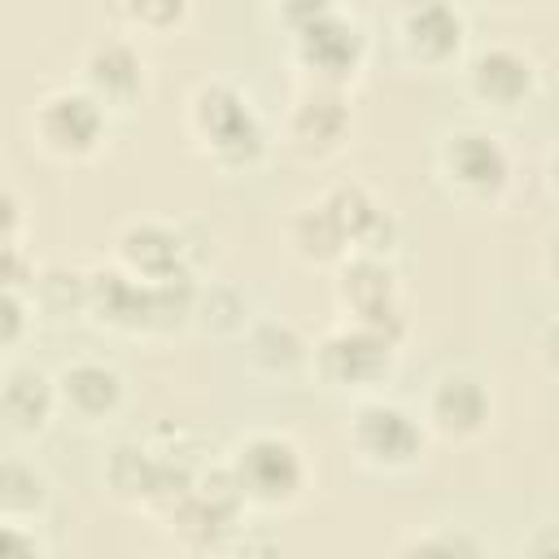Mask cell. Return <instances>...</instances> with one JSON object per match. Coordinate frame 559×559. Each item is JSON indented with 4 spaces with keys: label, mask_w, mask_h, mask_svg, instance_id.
I'll return each instance as SVG.
<instances>
[{
    "label": "cell",
    "mask_w": 559,
    "mask_h": 559,
    "mask_svg": "<svg viewBox=\"0 0 559 559\" xmlns=\"http://www.w3.org/2000/svg\"><path fill=\"white\" fill-rule=\"evenodd\" d=\"M397 550H402V555H406V550H419V555H424V550H445V555H459V550H463V555H476L480 542H476V537H463V533H432V537H411V542H402Z\"/></svg>",
    "instance_id": "obj_24"
},
{
    "label": "cell",
    "mask_w": 559,
    "mask_h": 559,
    "mask_svg": "<svg viewBox=\"0 0 559 559\" xmlns=\"http://www.w3.org/2000/svg\"><path fill=\"white\" fill-rule=\"evenodd\" d=\"M48 507V476L9 454L4 467H0V524H35Z\"/></svg>",
    "instance_id": "obj_20"
},
{
    "label": "cell",
    "mask_w": 559,
    "mask_h": 559,
    "mask_svg": "<svg viewBox=\"0 0 559 559\" xmlns=\"http://www.w3.org/2000/svg\"><path fill=\"white\" fill-rule=\"evenodd\" d=\"M349 131H354V114H349L345 92H336V87H306V83L293 96V105L284 114V127H280L288 153H297L301 162L336 157L345 148Z\"/></svg>",
    "instance_id": "obj_10"
},
{
    "label": "cell",
    "mask_w": 559,
    "mask_h": 559,
    "mask_svg": "<svg viewBox=\"0 0 559 559\" xmlns=\"http://www.w3.org/2000/svg\"><path fill=\"white\" fill-rule=\"evenodd\" d=\"M183 122H188V135H192L197 153L210 166H218L223 175L258 170L262 157H266V148H271V131H266L262 114L227 79H201L188 92Z\"/></svg>",
    "instance_id": "obj_1"
},
{
    "label": "cell",
    "mask_w": 559,
    "mask_h": 559,
    "mask_svg": "<svg viewBox=\"0 0 559 559\" xmlns=\"http://www.w3.org/2000/svg\"><path fill=\"white\" fill-rule=\"evenodd\" d=\"M288 249L306 262V266H341L354 249H349V236L341 227V218L332 214V205L319 197L310 205H301L293 218H288Z\"/></svg>",
    "instance_id": "obj_19"
},
{
    "label": "cell",
    "mask_w": 559,
    "mask_h": 559,
    "mask_svg": "<svg viewBox=\"0 0 559 559\" xmlns=\"http://www.w3.org/2000/svg\"><path fill=\"white\" fill-rule=\"evenodd\" d=\"M227 472L249 507L258 511H293L306 498L310 463L288 432H249L231 445Z\"/></svg>",
    "instance_id": "obj_2"
},
{
    "label": "cell",
    "mask_w": 559,
    "mask_h": 559,
    "mask_svg": "<svg viewBox=\"0 0 559 559\" xmlns=\"http://www.w3.org/2000/svg\"><path fill=\"white\" fill-rule=\"evenodd\" d=\"M537 354H542V362H546V371H550V376H559V319L542 328V341H537Z\"/></svg>",
    "instance_id": "obj_26"
},
{
    "label": "cell",
    "mask_w": 559,
    "mask_h": 559,
    "mask_svg": "<svg viewBox=\"0 0 559 559\" xmlns=\"http://www.w3.org/2000/svg\"><path fill=\"white\" fill-rule=\"evenodd\" d=\"M489 419H493V397L485 380H476L472 371H441L432 380L424 397V424L432 437L450 445H467L489 432Z\"/></svg>",
    "instance_id": "obj_12"
},
{
    "label": "cell",
    "mask_w": 559,
    "mask_h": 559,
    "mask_svg": "<svg viewBox=\"0 0 559 559\" xmlns=\"http://www.w3.org/2000/svg\"><path fill=\"white\" fill-rule=\"evenodd\" d=\"M485 4H493V9H520V4H528V0H485Z\"/></svg>",
    "instance_id": "obj_29"
},
{
    "label": "cell",
    "mask_w": 559,
    "mask_h": 559,
    "mask_svg": "<svg viewBox=\"0 0 559 559\" xmlns=\"http://www.w3.org/2000/svg\"><path fill=\"white\" fill-rule=\"evenodd\" d=\"M332 293H336V306H341V314L349 323L380 328V332H389L397 341L406 336L402 284H397V271L389 266V258H380V253H349L336 266Z\"/></svg>",
    "instance_id": "obj_8"
},
{
    "label": "cell",
    "mask_w": 559,
    "mask_h": 559,
    "mask_svg": "<svg viewBox=\"0 0 559 559\" xmlns=\"http://www.w3.org/2000/svg\"><path fill=\"white\" fill-rule=\"evenodd\" d=\"M393 35H397V52L406 66H415L424 74H441L463 61L467 17L450 0H411L397 13Z\"/></svg>",
    "instance_id": "obj_9"
},
{
    "label": "cell",
    "mask_w": 559,
    "mask_h": 559,
    "mask_svg": "<svg viewBox=\"0 0 559 559\" xmlns=\"http://www.w3.org/2000/svg\"><path fill=\"white\" fill-rule=\"evenodd\" d=\"M367 31L349 13H323L297 31H288V61L306 87H336L349 92L367 66Z\"/></svg>",
    "instance_id": "obj_4"
},
{
    "label": "cell",
    "mask_w": 559,
    "mask_h": 559,
    "mask_svg": "<svg viewBox=\"0 0 559 559\" xmlns=\"http://www.w3.org/2000/svg\"><path fill=\"white\" fill-rule=\"evenodd\" d=\"M546 192L559 201V148L546 157Z\"/></svg>",
    "instance_id": "obj_28"
},
{
    "label": "cell",
    "mask_w": 559,
    "mask_h": 559,
    "mask_svg": "<svg viewBox=\"0 0 559 559\" xmlns=\"http://www.w3.org/2000/svg\"><path fill=\"white\" fill-rule=\"evenodd\" d=\"M323 201H328L332 214L341 218V227H345L354 253H380V258L393 253V245H397V223H393V214L371 197V188H362V183L349 179V183L328 188Z\"/></svg>",
    "instance_id": "obj_17"
},
{
    "label": "cell",
    "mask_w": 559,
    "mask_h": 559,
    "mask_svg": "<svg viewBox=\"0 0 559 559\" xmlns=\"http://www.w3.org/2000/svg\"><path fill=\"white\" fill-rule=\"evenodd\" d=\"M397 336L367 328V323H336L328 336L314 341V376L332 389H354V393H371L380 389L393 367H397Z\"/></svg>",
    "instance_id": "obj_7"
},
{
    "label": "cell",
    "mask_w": 559,
    "mask_h": 559,
    "mask_svg": "<svg viewBox=\"0 0 559 559\" xmlns=\"http://www.w3.org/2000/svg\"><path fill=\"white\" fill-rule=\"evenodd\" d=\"M79 87H87L109 114H127L148 92V66L131 39H100L79 61Z\"/></svg>",
    "instance_id": "obj_13"
},
{
    "label": "cell",
    "mask_w": 559,
    "mask_h": 559,
    "mask_svg": "<svg viewBox=\"0 0 559 559\" xmlns=\"http://www.w3.org/2000/svg\"><path fill=\"white\" fill-rule=\"evenodd\" d=\"M542 266H546V280L559 288V236L546 240V253H542Z\"/></svg>",
    "instance_id": "obj_27"
},
{
    "label": "cell",
    "mask_w": 559,
    "mask_h": 559,
    "mask_svg": "<svg viewBox=\"0 0 559 559\" xmlns=\"http://www.w3.org/2000/svg\"><path fill=\"white\" fill-rule=\"evenodd\" d=\"M245 354H249V367L266 380H293L314 367V345L284 319H262L245 328Z\"/></svg>",
    "instance_id": "obj_18"
},
{
    "label": "cell",
    "mask_w": 559,
    "mask_h": 559,
    "mask_svg": "<svg viewBox=\"0 0 559 559\" xmlns=\"http://www.w3.org/2000/svg\"><path fill=\"white\" fill-rule=\"evenodd\" d=\"M437 175L463 205H502L515 183L511 148L485 127H454L437 144Z\"/></svg>",
    "instance_id": "obj_6"
},
{
    "label": "cell",
    "mask_w": 559,
    "mask_h": 559,
    "mask_svg": "<svg viewBox=\"0 0 559 559\" xmlns=\"http://www.w3.org/2000/svg\"><path fill=\"white\" fill-rule=\"evenodd\" d=\"M428 437L432 432L419 415H411L406 406L384 402V397H362L349 415V428H345V445H349L354 463L376 472V476L415 472L424 463Z\"/></svg>",
    "instance_id": "obj_3"
},
{
    "label": "cell",
    "mask_w": 559,
    "mask_h": 559,
    "mask_svg": "<svg viewBox=\"0 0 559 559\" xmlns=\"http://www.w3.org/2000/svg\"><path fill=\"white\" fill-rule=\"evenodd\" d=\"M61 411V397H57V376L39 371V367H4V380H0V415H4V428L22 441L39 437L52 415Z\"/></svg>",
    "instance_id": "obj_16"
},
{
    "label": "cell",
    "mask_w": 559,
    "mask_h": 559,
    "mask_svg": "<svg viewBox=\"0 0 559 559\" xmlns=\"http://www.w3.org/2000/svg\"><path fill=\"white\" fill-rule=\"evenodd\" d=\"M118 266L131 271L135 280H148V284H166V280H179V275H192L188 271V245L183 236L162 223V218H135L118 231Z\"/></svg>",
    "instance_id": "obj_14"
},
{
    "label": "cell",
    "mask_w": 559,
    "mask_h": 559,
    "mask_svg": "<svg viewBox=\"0 0 559 559\" xmlns=\"http://www.w3.org/2000/svg\"><path fill=\"white\" fill-rule=\"evenodd\" d=\"M4 550L13 559H44L48 546L35 537V524H4Z\"/></svg>",
    "instance_id": "obj_25"
},
{
    "label": "cell",
    "mask_w": 559,
    "mask_h": 559,
    "mask_svg": "<svg viewBox=\"0 0 559 559\" xmlns=\"http://www.w3.org/2000/svg\"><path fill=\"white\" fill-rule=\"evenodd\" d=\"M26 314H31V297L17 293V288H4V323H0L4 349H17V341L26 332Z\"/></svg>",
    "instance_id": "obj_22"
},
{
    "label": "cell",
    "mask_w": 559,
    "mask_h": 559,
    "mask_svg": "<svg viewBox=\"0 0 559 559\" xmlns=\"http://www.w3.org/2000/svg\"><path fill=\"white\" fill-rule=\"evenodd\" d=\"M114 13L122 17L127 31L135 35H153V39H170L188 26L192 17V0H114Z\"/></svg>",
    "instance_id": "obj_21"
},
{
    "label": "cell",
    "mask_w": 559,
    "mask_h": 559,
    "mask_svg": "<svg viewBox=\"0 0 559 559\" xmlns=\"http://www.w3.org/2000/svg\"><path fill=\"white\" fill-rule=\"evenodd\" d=\"M31 140L44 157L83 166L109 140V109L87 87H52L31 109Z\"/></svg>",
    "instance_id": "obj_5"
},
{
    "label": "cell",
    "mask_w": 559,
    "mask_h": 559,
    "mask_svg": "<svg viewBox=\"0 0 559 559\" xmlns=\"http://www.w3.org/2000/svg\"><path fill=\"white\" fill-rule=\"evenodd\" d=\"M57 397H61V411L70 419L96 428V424L118 419V411L127 402V384H122V376L109 362L79 358V362L57 371Z\"/></svg>",
    "instance_id": "obj_15"
},
{
    "label": "cell",
    "mask_w": 559,
    "mask_h": 559,
    "mask_svg": "<svg viewBox=\"0 0 559 559\" xmlns=\"http://www.w3.org/2000/svg\"><path fill=\"white\" fill-rule=\"evenodd\" d=\"M336 9H341L336 0H275V17L284 22V31H297V26H306L323 13H336Z\"/></svg>",
    "instance_id": "obj_23"
},
{
    "label": "cell",
    "mask_w": 559,
    "mask_h": 559,
    "mask_svg": "<svg viewBox=\"0 0 559 559\" xmlns=\"http://www.w3.org/2000/svg\"><path fill=\"white\" fill-rule=\"evenodd\" d=\"M463 92L489 114H520L537 96V61L511 44L476 48L463 61Z\"/></svg>",
    "instance_id": "obj_11"
}]
</instances>
